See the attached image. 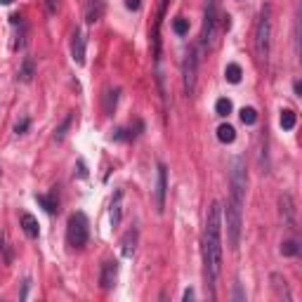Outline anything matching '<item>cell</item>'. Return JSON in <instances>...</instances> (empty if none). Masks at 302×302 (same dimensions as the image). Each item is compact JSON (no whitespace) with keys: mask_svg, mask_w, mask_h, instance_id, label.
I'll use <instances>...</instances> for the list:
<instances>
[{"mask_svg":"<svg viewBox=\"0 0 302 302\" xmlns=\"http://www.w3.org/2000/svg\"><path fill=\"white\" fill-rule=\"evenodd\" d=\"M165 194H168V168L165 163H158L156 170V210L163 213L165 208Z\"/></svg>","mask_w":302,"mask_h":302,"instance_id":"9c48e42d","label":"cell"},{"mask_svg":"<svg viewBox=\"0 0 302 302\" xmlns=\"http://www.w3.org/2000/svg\"><path fill=\"white\" fill-rule=\"evenodd\" d=\"M0 250H3V260L10 265V262L14 260V253H12V248H10V243H7V234L5 232H0Z\"/></svg>","mask_w":302,"mask_h":302,"instance_id":"4316f807","label":"cell"},{"mask_svg":"<svg viewBox=\"0 0 302 302\" xmlns=\"http://www.w3.org/2000/svg\"><path fill=\"white\" fill-rule=\"evenodd\" d=\"M217 139H220L222 144H232L234 139H236V130H234L229 123H222L217 128Z\"/></svg>","mask_w":302,"mask_h":302,"instance_id":"44dd1931","label":"cell"},{"mask_svg":"<svg viewBox=\"0 0 302 302\" xmlns=\"http://www.w3.org/2000/svg\"><path fill=\"white\" fill-rule=\"evenodd\" d=\"M165 7H168V0H158V12H156V19H154V28H151V45H154L156 59L161 57V24H163V17H165Z\"/></svg>","mask_w":302,"mask_h":302,"instance_id":"30bf717a","label":"cell"},{"mask_svg":"<svg viewBox=\"0 0 302 302\" xmlns=\"http://www.w3.org/2000/svg\"><path fill=\"white\" fill-rule=\"evenodd\" d=\"M88 239H90V222H88V215L85 213H73L69 217V224H66V241L69 246L76 248V250H83L88 246Z\"/></svg>","mask_w":302,"mask_h":302,"instance_id":"3957f363","label":"cell"},{"mask_svg":"<svg viewBox=\"0 0 302 302\" xmlns=\"http://www.w3.org/2000/svg\"><path fill=\"white\" fill-rule=\"evenodd\" d=\"M21 232L26 234L28 239H38V234H41V226H38V220H35L31 213H24V215H21Z\"/></svg>","mask_w":302,"mask_h":302,"instance_id":"2e32d148","label":"cell"},{"mask_svg":"<svg viewBox=\"0 0 302 302\" xmlns=\"http://www.w3.org/2000/svg\"><path fill=\"white\" fill-rule=\"evenodd\" d=\"M229 186H232L229 201H232L234 206L243 208L246 186H248V172H246V163H243L241 158H234V161H232V170H229Z\"/></svg>","mask_w":302,"mask_h":302,"instance_id":"277c9868","label":"cell"},{"mask_svg":"<svg viewBox=\"0 0 302 302\" xmlns=\"http://www.w3.org/2000/svg\"><path fill=\"white\" fill-rule=\"evenodd\" d=\"M172 28H175V33L177 35H184L186 31H189V21H186L184 17H177V19L172 21Z\"/></svg>","mask_w":302,"mask_h":302,"instance_id":"f1b7e54d","label":"cell"},{"mask_svg":"<svg viewBox=\"0 0 302 302\" xmlns=\"http://www.w3.org/2000/svg\"><path fill=\"white\" fill-rule=\"evenodd\" d=\"M232 99H226V97H220L217 102H215V114L217 116H222V118H226L229 114H232Z\"/></svg>","mask_w":302,"mask_h":302,"instance_id":"d4e9b609","label":"cell"},{"mask_svg":"<svg viewBox=\"0 0 302 302\" xmlns=\"http://www.w3.org/2000/svg\"><path fill=\"white\" fill-rule=\"evenodd\" d=\"M71 123H73V114H66V118L62 121V125L55 130V142H62V139L66 137V132H69Z\"/></svg>","mask_w":302,"mask_h":302,"instance_id":"484cf974","label":"cell"},{"mask_svg":"<svg viewBox=\"0 0 302 302\" xmlns=\"http://www.w3.org/2000/svg\"><path fill=\"white\" fill-rule=\"evenodd\" d=\"M116 279H118V262L106 260L102 265V274H99V286H102V290L114 288V286H116Z\"/></svg>","mask_w":302,"mask_h":302,"instance_id":"8fae6325","label":"cell"},{"mask_svg":"<svg viewBox=\"0 0 302 302\" xmlns=\"http://www.w3.org/2000/svg\"><path fill=\"white\" fill-rule=\"evenodd\" d=\"M125 7H128V10H139L142 3H139V0H125Z\"/></svg>","mask_w":302,"mask_h":302,"instance_id":"1f68e13d","label":"cell"},{"mask_svg":"<svg viewBox=\"0 0 302 302\" xmlns=\"http://www.w3.org/2000/svg\"><path fill=\"white\" fill-rule=\"evenodd\" d=\"M281 255L283 257H295V255H300V243H297L295 239H288L281 243Z\"/></svg>","mask_w":302,"mask_h":302,"instance_id":"7402d4cb","label":"cell"},{"mask_svg":"<svg viewBox=\"0 0 302 302\" xmlns=\"http://www.w3.org/2000/svg\"><path fill=\"white\" fill-rule=\"evenodd\" d=\"M28 125H31V121H28V118H21L19 123L14 125V132H17V135H24V132L28 130Z\"/></svg>","mask_w":302,"mask_h":302,"instance_id":"f546056e","label":"cell"},{"mask_svg":"<svg viewBox=\"0 0 302 302\" xmlns=\"http://www.w3.org/2000/svg\"><path fill=\"white\" fill-rule=\"evenodd\" d=\"M217 10H220V0H206V14H203V31H201V45L208 48L213 41L215 24H217Z\"/></svg>","mask_w":302,"mask_h":302,"instance_id":"8992f818","label":"cell"},{"mask_svg":"<svg viewBox=\"0 0 302 302\" xmlns=\"http://www.w3.org/2000/svg\"><path fill=\"white\" fill-rule=\"evenodd\" d=\"M295 121H297V116H295V111H290V109H283L281 111V128L283 130H293L295 128Z\"/></svg>","mask_w":302,"mask_h":302,"instance_id":"cb8c5ba5","label":"cell"},{"mask_svg":"<svg viewBox=\"0 0 302 302\" xmlns=\"http://www.w3.org/2000/svg\"><path fill=\"white\" fill-rule=\"evenodd\" d=\"M104 12H106L104 0H90L88 7H85V21H88V24H97V21L104 17Z\"/></svg>","mask_w":302,"mask_h":302,"instance_id":"5bb4252c","label":"cell"},{"mask_svg":"<svg viewBox=\"0 0 302 302\" xmlns=\"http://www.w3.org/2000/svg\"><path fill=\"white\" fill-rule=\"evenodd\" d=\"M224 220H226V236H229V248H232V250H239V241H241V208L234 206L232 201L226 203Z\"/></svg>","mask_w":302,"mask_h":302,"instance_id":"5b68a950","label":"cell"},{"mask_svg":"<svg viewBox=\"0 0 302 302\" xmlns=\"http://www.w3.org/2000/svg\"><path fill=\"white\" fill-rule=\"evenodd\" d=\"M269 43H272V7L265 5L255 26V57L260 64H267L269 59Z\"/></svg>","mask_w":302,"mask_h":302,"instance_id":"7a4b0ae2","label":"cell"},{"mask_svg":"<svg viewBox=\"0 0 302 302\" xmlns=\"http://www.w3.org/2000/svg\"><path fill=\"white\" fill-rule=\"evenodd\" d=\"M0 3H3V5H10V3H12V0H0Z\"/></svg>","mask_w":302,"mask_h":302,"instance_id":"8d00e7d4","label":"cell"},{"mask_svg":"<svg viewBox=\"0 0 302 302\" xmlns=\"http://www.w3.org/2000/svg\"><path fill=\"white\" fill-rule=\"evenodd\" d=\"M78 175H81V177H88V170H85V163H83V161H78Z\"/></svg>","mask_w":302,"mask_h":302,"instance_id":"d6a6232c","label":"cell"},{"mask_svg":"<svg viewBox=\"0 0 302 302\" xmlns=\"http://www.w3.org/2000/svg\"><path fill=\"white\" fill-rule=\"evenodd\" d=\"M182 297H184V302L194 300V290H192V288H186V290H184V295H182Z\"/></svg>","mask_w":302,"mask_h":302,"instance_id":"836d02e7","label":"cell"},{"mask_svg":"<svg viewBox=\"0 0 302 302\" xmlns=\"http://www.w3.org/2000/svg\"><path fill=\"white\" fill-rule=\"evenodd\" d=\"M0 172H3V170H0Z\"/></svg>","mask_w":302,"mask_h":302,"instance_id":"74e56055","label":"cell"},{"mask_svg":"<svg viewBox=\"0 0 302 302\" xmlns=\"http://www.w3.org/2000/svg\"><path fill=\"white\" fill-rule=\"evenodd\" d=\"M255 121H257V111H255L253 106H243V109H241V123L253 125Z\"/></svg>","mask_w":302,"mask_h":302,"instance_id":"83f0119b","label":"cell"},{"mask_svg":"<svg viewBox=\"0 0 302 302\" xmlns=\"http://www.w3.org/2000/svg\"><path fill=\"white\" fill-rule=\"evenodd\" d=\"M272 281H274V290H276V295L283 297L286 302L293 300V295H290V290H288V283H286V279H283V276L274 274V276H272Z\"/></svg>","mask_w":302,"mask_h":302,"instance_id":"ffe728a7","label":"cell"},{"mask_svg":"<svg viewBox=\"0 0 302 302\" xmlns=\"http://www.w3.org/2000/svg\"><path fill=\"white\" fill-rule=\"evenodd\" d=\"M241 76H243V71H241V66L239 64H226V69H224V78L229 83H241Z\"/></svg>","mask_w":302,"mask_h":302,"instance_id":"603a6c76","label":"cell"},{"mask_svg":"<svg viewBox=\"0 0 302 302\" xmlns=\"http://www.w3.org/2000/svg\"><path fill=\"white\" fill-rule=\"evenodd\" d=\"M45 5H48V14H50V17H55L57 10H59V0H48Z\"/></svg>","mask_w":302,"mask_h":302,"instance_id":"4dcf8cb0","label":"cell"},{"mask_svg":"<svg viewBox=\"0 0 302 302\" xmlns=\"http://www.w3.org/2000/svg\"><path fill=\"white\" fill-rule=\"evenodd\" d=\"M35 201H38V203L45 208V213H50V215H55L57 210H59V201H57V186L50 194H38V196H35Z\"/></svg>","mask_w":302,"mask_h":302,"instance_id":"9a60e30c","label":"cell"},{"mask_svg":"<svg viewBox=\"0 0 302 302\" xmlns=\"http://www.w3.org/2000/svg\"><path fill=\"white\" fill-rule=\"evenodd\" d=\"M293 90H295V95L300 97V95H302V83H300V81H295V85H293Z\"/></svg>","mask_w":302,"mask_h":302,"instance_id":"d590c367","label":"cell"},{"mask_svg":"<svg viewBox=\"0 0 302 302\" xmlns=\"http://www.w3.org/2000/svg\"><path fill=\"white\" fill-rule=\"evenodd\" d=\"M71 57H73V62L78 66L85 64V33H83L81 28H76L73 38H71Z\"/></svg>","mask_w":302,"mask_h":302,"instance_id":"7c38bea8","label":"cell"},{"mask_svg":"<svg viewBox=\"0 0 302 302\" xmlns=\"http://www.w3.org/2000/svg\"><path fill=\"white\" fill-rule=\"evenodd\" d=\"M279 210H281V220L283 224L288 226L290 232H295L297 229V210H295V201H293V196L290 194H281L279 196Z\"/></svg>","mask_w":302,"mask_h":302,"instance_id":"ba28073f","label":"cell"},{"mask_svg":"<svg viewBox=\"0 0 302 302\" xmlns=\"http://www.w3.org/2000/svg\"><path fill=\"white\" fill-rule=\"evenodd\" d=\"M203 267H206V281L215 288V281L222 269V206L217 201L210 203L206 215V229H203Z\"/></svg>","mask_w":302,"mask_h":302,"instance_id":"6da1fadb","label":"cell"},{"mask_svg":"<svg viewBox=\"0 0 302 302\" xmlns=\"http://www.w3.org/2000/svg\"><path fill=\"white\" fill-rule=\"evenodd\" d=\"M121 203H123V192L118 189L116 194H114V199H111V208H109V217H111V226H118L121 224Z\"/></svg>","mask_w":302,"mask_h":302,"instance_id":"e0dca14e","label":"cell"},{"mask_svg":"<svg viewBox=\"0 0 302 302\" xmlns=\"http://www.w3.org/2000/svg\"><path fill=\"white\" fill-rule=\"evenodd\" d=\"M196 66H199V59H196V50H189L182 62V78H184V92L189 97L196 92Z\"/></svg>","mask_w":302,"mask_h":302,"instance_id":"52a82bcc","label":"cell"},{"mask_svg":"<svg viewBox=\"0 0 302 302\" xmlns=\"http://www.w3.org/2000/svg\"><path fill=\"white\" fill-rule=\"evenodd\" d=\"M118 95H121V90H106L104 92V114L106 116H114V111H116V104H118Z\"/></svg>","mask_w":302,"mask_h":302,"instance_id":"d6986e66","label":"cell"},{"mask_svg":"<svg viewBox=\"0 0 302 302\" xmlns=\"http://www.w3.org/2000/svg\"><path fill=\"white\" fill-rule=\"evenodd\" d=\"M28 283L31 281L26 279V281H24V290H21V300H26V295H28Z\"/></svg>","mask_w":302,"mask_h":302,"instance_id":"e575fe53","label":"cell"},{"mask_svg":"<svg viewBox=\"0 0 302 302\" xmlns=\"http://www.w3.org/2000/svg\"><path fill=\"white\" fill-rule=\"evenodd\" d=\"M33 76H35V59L33 57H26L24 62H21V66H19V78L21 83H31L33 81Z\"/></svg>","mask_w":302,"mask_h":302,"instance_id":"ac0fdd59","label":"cell"},{"mask_svg":"<svg viewBox=\"0 0 302 302\" xmlns=\"http://www.w3.org/2000/svg\"><path fill=\"white\" fill-rule=\"evenodd\" d=\"M137 239H139L137 226H132V229H128V232L123 234V239H121V253H123V257H132V255H135Z\"/></svg>","mask_w":302,"mask_h":302,"instance_id":"4fadbf2b","label":"cell"}]
</instances>
